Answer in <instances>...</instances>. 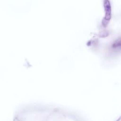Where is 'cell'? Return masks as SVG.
Instances as JSON below:
<instances>
[{
	"label": "cell",
	"instance_id": "6da1fadb",
	"mask_svg": "<svg viewBox=\"0 0 121 121\" xmlns=\"http://www.w3.org/2000/svg\"><path fill=\"white\" fill-rule=\"evenodd\" d=\"M104 6L105 11V16L103 19V25H106L109 22L111 16V7L109 0H104Z\"/></svg>",
	"mask_w": 121,
	"mask_h": 121
}]
</instances>
